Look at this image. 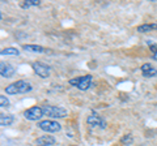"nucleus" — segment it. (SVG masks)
I'll list each match as a JSON object with an SVG mask.
<instances>
[{"label": "nucleus", "mask_w": 157, "mask_h": 146, "mask_svg": "<svg viewBox=\"0 0 157 146\" xmlns=\"http://www.w3.org/2000/svg\"><path fill=\"white\" fill-rule=\"evenodd\" d=\"M0 106L2 107H8L9 106V100L6 98V95H0Z\"/></svg>", "instance_id": "f3484780"}, {"label": "nucleus", "mask_w": 157, "mask_h": 146, "mask_svg": "<svg viewBox=\"0 0 157 146\" xmlns=\"http://www.w3.org/2000/svg\"><path fill=\"white\" fill-rule=\"evenodd\" d=\"M153 59H155V60H157V52H156V53H153Z\"/></svg>", "instance_id": "a211bd4d"}, {"label": "nucleus", "mask_w": 157, "mask_h": 146, "mask_svg": "<svg viewBox=\"0 0 157 146\" xmlns=\"http://www.w3.org/2000/svg\"><path fill=\"white\" fill-rule=\"evenodd\" d=\"M33 71L36 72V75H38L41 78H47L50 76V67H47L46 64H42L39 61H36L32 64Z\"/></svg>", "instance_id": "423d86ee"}, {"label": "nucleus", "mask_w": 157, "mask_h": 146, "mask_svg": "<svg viewBox=\"0 0 157 146\" xmlns=\"http://www.w3.org/2000/svg\"><path fill=\"white\" fill-rule=\"evenodd\" d=\"M86 123L89 124L90 126H93V128H105L106 126L105 121L102 120V118H100V116L96 115V114H92V115L88 116Z\"/></svg>", "instance_id": "0eeeda50"}, {"label": "nucleus", "mask_w": 157, "mask_h": 146, "mask_svg": "<svg viewBox=\"0 0 157 146\" xmlns=\"http://www.w3.org/2000/svg\"><path fill=\"white\" fill-rule=\"evenodd\" d=\"M54 144H55V138L48 134L41 136L37 138V146H52Z\"/></svg>", "instance_id": "6e6552de"}, {"label": "nucleus", "mask_w": 157, "mask_h": 146, "mask_svg": "<svg viewBox=\"0 0 157 146\" xmlns=\"http://www.w3.org/2000/svg\"><path fill=\"white\" fill-rule=\"evenodd\" d=\"M39 0H25V2H22L20 5H21L24 9L25 8H30V7H37V5H39Z\"/></svg>", "instance_id": "4468645a"}, {"label": "nucleus", "mask_w": 157, "mask_h": 146, "mask_svg": "<svg viewBox=\"0 0 157 146\" xmlns=\"http://www.w3.org/2000/svg\"><path fill=\"white\" fill-rule=\"evenodd\" d=\"M2 55H18V50L14 47H8V48H4L2 51Z\"/></svg>", "instance_id": "2eb2a0df"}, {"label": "nucleus", "mask_w": 157, "mask_h": 146, "mask_svg": "<svg viewBox=\"0 0 157 146\" xmlns=\"http://www.w3.org/2000/svg\"><path fill=\"white\" fill-rule=\"evenodd\" d=\"M24 116H25L26 120L37 121V120H39L42 116H45V115H43V111H42L41 107L34 106V107H32V108H28L25 112H24Z\"/></svg>", "instance_id": "39448f33"}, {"label": "nucleus", "mask_w": 157, "mask_h": 146, "mask_svg": "<svg viewBox=\"0 0 157 146\" xmlns=\"http://www.w3.org/2000/svg\"><path fill=\"white\" fill-rule=\"evenodd\" d=\"M141 72H143L144 77H156L157 69L152 67V64H143L141 65Z\"/></svg>", "instance_id": "9d476101"}, {"label": "nucleus", "mask_w": 157, "mask_h": 146, "mask_svg": "<svg viewBox=\"0 0 157 146\" xmlns=\"http://www.w3.org/2000/svg\"><path fill=\"white\" fill-rule=\"evenodd\" d=\"M22 48L28 52H34V53H42L46 51L43 47L37 46V45H25V46H22Z\"/></svg>", "instance_id": "9b49d317"}, {"label": "nucleus", "mask_w": 157, "mask_h": 146, "mask_svg": "<svg viewBox=\"0 0 157 146\" xmlns=\"http://www.w3.org/2000/svg\"><path fill=\"white\" fill-rule=\"evenodd\" d=\"M39 129L45 130V132L48 133H54V132H59L62 128V125L58 123V121H54V120H42L38 123Z\"/></svg>", "instance_id": "20e7f679"}, {"label": "nucleus", "mask_w": 157, "mask_h": 146, "mask_svg": "<svg viewBox=\"0 0 157 146\" xmlns=\"http://www.w3.org/2000/svg\"><path fill=\"white\" fill-rule=\"evenodd\" d=\"M70 85L78 87L80 90H86L89 89V86L92 85V76L88 75L84 77H76V78H71L70 80Z\"/></svg>", "instance_id": "7ed1b4c3"}, {"label": "nucleus", "mask_w": 157, "mask_h": 146, "mask_svg": "<svg viewBox=\"0 0 157 146\" xmlns=\"http://www.w3.org/2000/svg\"><path fill=\"white\" fill-rule=\"evenodd\" d=\"M13 121H14V118L12 115H4V114L0 115V124H2V126L11 125Z\"/></svg>", "instance_id": "f8f14e48"}, {"label": "nucleus", "mask_w": 157, "mask_h": 146, "mask_svg": "<svg viewBox=\"0 0 157 146\" xmlns=\"http://www.w3.org/2000/svg\"><path fill=\"white\" fill-rule=\"evenodd\" d=\"M30 90H32V85L29 84L28 81H24V80L16 81V82H13V84L8 85L6 87V93L11 94V95L24 94V93H28V91H30Z\"/></svg>", "instance_id": "f257e3e1"}, {"label": "nucleus", "mask_w": 157, "mask_h": 146, "mask_svg": "<svg viewBox=\"0 0 157 146\" xmlns=\"http://www.w3.org/2000/svg\"><path fill=\"white\" fill-rule=\"evenodd\" d=\"M153 29H157V24H145V25H141L137 27V31L139 33H147V31H151Z\"/></svg>", "instance_id": "ddd939ff"}, {"label": "nucleus", "mask_w": 157, "mask_h": 146, "mask_svg": "<svg viewBox=\"0 0 157 146\" xmlns=\"http://www.w3.org/2000/svg\"><path fill=\"white\" fill-rule=\"evenodd\" d=\"M13 73H14L13 67L7 64V63H0V75H2L3 77L8 78V77H12L13 76Z\"/></svg>", "instance_id": "1a4fd4ad"}, {"label": "nucleus", "mask_w": 157, "mask_h": 146, "mask_svg": "<svg viewBox=\"0 0 157 146\" xmlns=\"http://www.w3.org/2000/svg\"><path fill=\"white\" fill-rule=\"evenodd\" d=\"M43 115L50 116V118H66L68 115V111L63 107H56V106H43L42 107Z\"/></svg>", "instance_id": "f03ea898"}, {"label": "nucleus", "mask_w": 157, "mask_h": 146, "mask_svg": "<svg viewBox=\"0 0 157 146\" xmlns=\"http://www.w3.org/2000/svg\"><path fill=\"white\" fill-rule=\"evenodd\" d=\"M122 144H124V145H130L132 142V136L131 134H126L124 137H122Z\"/></svg>", "instance_id": "dca6fc26"}]
</instances>
